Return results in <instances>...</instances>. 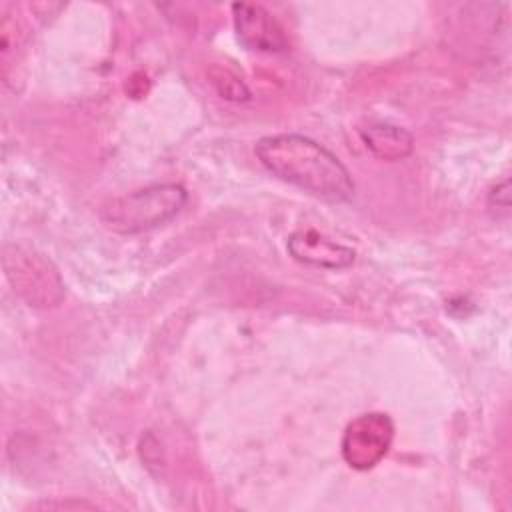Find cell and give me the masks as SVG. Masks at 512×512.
Returning a JSON list of instances; mask_svg holds the SVG:
<instances>
[{
	"mask_svg": "<svg viewBox=\"0 0 512 512\" xmlns=\"http://www.w3.org/2000/svg\"><path fill=\"white\" fill-rule=\"evenodd\" d=\"M254 152L268 172L316 198L346 202L354 194L348 168L328 148L308 136H264Z\"/></svg>",
	"mask_w": 512,
	"mask_h": 512,
	"instance_id": "obj_1",
	"label": "cell"
},
{
	"mask_svg": "<svg viewBox=\"0 0 512 512\" xmlns=\"http://www.w3.org/2000/svg\"><path fill=\"white\" fill-rule=\"evenodd\" d=\"M188 192L182 184H152L112 200L102 220L120 234H140L172 220L186 204Z\"/></svg>",
	"mask_w": 512,
	"mask_h": 512,
	"instance_id": "obj_2",
	"label": "cell"
},
{
	"mask_svg": "<svg viewBox=\"0 0 512 512\" xmlns=\"http://www.w3.org/2000/svg\"><path fill=\"white\" fill-rule=\"evenodd\" d=\"M4 270L14 288L30 306H56L64 286L52 262L32 248L8 244L4 248Z\"/></svg>",
	"mask_w": 512,
	"mask_h": 512,
	"instance_id": "obj_3",
	"label": "cell"
},
{
	"mask_svg": "<svg viewBox=\"0 0 512 512\" xmlns=\"http://www.w3.org/2000/svg\"><path fill=\"white\" fill-rule=\"evenodd\" d=\"M392 440L394 422L388 414H360L344 430L342 458L354 470H370L388 454Z\"/></svg>",
	"mask_w": 512,
	"mask_h": 512,
	"instance_id": "obj_4",
	"label": "cell"
},
{
	"mask_svg": "<svg viewBox=\"0 0 512 512\" xmlns=\"http://www.w3.org/2000/svg\"><path fill=\"white\" fill-rule=\"evenodd\" d=\"M232 18L236 36L244 48L266 54H280L288 50L284 28L260 4H232Z\"/></svg>",
	"mask_w": 512,
	"mask_h": 512,
	"instance_id": "obj_5",
	"label": "cell"
},
{
	"mask_svg": "<svg viewBox=\"0 0 512 512\" xmlns=\"http://www.w3.org/2000/svg\"><path fill=\"white\" fill-rule=\"evenodd\" d=\"M286 246L294 260L316 266V268H328V270L348 268L356 256V252L350 246L340 244L312 228L292 232L288 236Z\"/></svg>",
	"mask_w": 512,
	"mask_h": 512,
	"instance_id": "obj_6",
	"label": "cell"
},
{
	"mask_svg": "<svg viewBox=\"0 0 512 512\" xmlns=\"http://www.w3.org/2000/svg\"><path fill=\"white\" fill-rule=\"evenodd\" d=\"M364 146L380 160L396 162L412 154L414 138L412 134L396 124L374 122L360 130Z\"/></svg>",
	"mask_w": 512,
	"mask_h": 512,
	"instance_id": "obj_7",
	"label": "cell"
},
{
	"mask_svg": "<svg viewBox=\"0 0 512 512\" xmlns=\"http://www.w3.org/2000/svg\"><path fill=\"white\" fill-rule=\"evenodd\" d=\"M490 206L494 208H504L508 210L510 206V192H508V180H504L500 186H496L492 192H490Z\"/></svg>",
	"mask_w": 512,
	"mask_h": 512,
	"instance_id": "obj_8",
	"label": "cell"
}]
</instances>
